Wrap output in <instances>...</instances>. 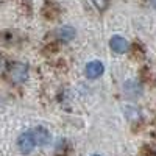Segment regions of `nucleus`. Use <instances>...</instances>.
I'll return each mask as SVG.
<instances>
[{"mask_svg":"<svg viewBox=\"0 0 156 156\" xmlns=\"http://www.w3.org/2000/svg\"><path fill=\"white\" fill-rule=\"evenodd\" d=\"M17 145H19V150H20L22 153H25V154L31 153V150H33L34 145H36L31 131H25V133H22V134L19 136V139H17Z\"/></svg>","mask_w":156,"mask_h":156,"instance_id":"f257e3e1","label":"nucleus"},{"mask_svg":"<svg viewBox=\"0 0 156 156\" xmlns=\"http://www.w3.org/2000/svg\"><path fill=\"white\" fill-rule=\"evenodd\" d=\"M27 78V66L22 62H16L11 66V80L14 83H20Z\"/></svg>","mask_w":156,"mask_h":156,"instance_id":"f03ea898","label":"nucleus"},{"mask_svg":"<svg viewBox=\"0 0 156 156\" xmlns=\"http://www.w3.org/2000/svg\"><path fill=\"white\" fill-rule=\"evenodd\" d=\"M84 72H86L87 78H92L94 80V78H98L103 72H105V66H103L101 61H90V62H87Z\"/></svg>","mask_w":156,"mask_h":156,"instance_id":"7ed1b4c3","label":"nucleus"},{"mask_svg":"<svg viewBox=\"0 0 156 156\" xmlns=\"http://www.w3.org/2000/svg\"><path fill=\"white\" fill-rule=\"evenodd\" d=\"M31 134H33V139H34V144H37V145H47L50 142V133L42 126L34 128L31 131Z\"/></svg>","mask_w":156,"mask_h":156,"instance_id":"20e7f679","label":"nucleus"},{"mask_svg":"<svg viewBox=\"0 0 156 156\" xmlns=\"http://www.w3.org/2000/svg\"><path fill=\"white\" fill-rule=\"evenodd\" d=\"M109 47L115 51V53H125V51H128V42H126V39L119 36V34H115L111 37V41H109Z\"/></svg>","mask_w":156,"mask_h":156,"instance_id":"39448f33","label":"nucleus"},{"mask_svg":"<svg viewBox=\"0 0 156 156\" xmlns=\"http://www.w3.org/2000/svg\"><path fill=\"white\" fill-rule=\"evenodd\" d=\"M56 36L59 39H62V41H70V39L75 36V30L72 27H62L56 31Z\"/></svg>","mask_w":156,"mask_h":156,"instance_id":"423d86ee","label":"nucleus"},{"mask_svg":"<svg viewBox=\"0 0 156 156\" xmlns=\"http://www.w3.org/2000/svg\"><path fill=\"white\" fill-rule=\"evenodd\" d=\"M94 5L98 8V9H105L108 6V0H92Z\"/></svg>","mask_w":156,"mask_h":156,"instance_id":"0eeeda50","label":"nucleus"},{"mask_svg":"<svg viewBox=\"0 0 156 156\" xmlns=\"http://www.w3.org/2000/svg\"><path fill=\"white\" fill-rule=\"evenodd\" d=\"M150 3H151V6H154V8H156V0H150Z\"/></svg>","mask_w":156,"mask_h":156,"instance_id":"6e6552de","label":"nucleus"},{"mask_svg":"<svg viewBox=\"0 0 156 156\" xmlns=\"http://www.w3.org/2000/svg\"><path fill=\"white\" fill-rule=\"evenodd\" d=\"M94 156H98V154H94Z\"/></svg>","mask_w":156,"mask_h":156,"instance_id":"1a4fd4ad","label":"nucleus"}]
</instances>
